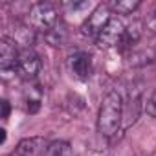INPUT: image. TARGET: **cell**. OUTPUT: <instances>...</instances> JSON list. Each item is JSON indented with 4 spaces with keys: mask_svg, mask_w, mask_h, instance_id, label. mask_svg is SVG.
Instances as JSON below:
<instances>
[{
    "mask_svg": "<svg viewBox=\"0 0 156 156\" xmlns=\"http://www.w3.org/2000/svg\"><path fill=\"white\" fill-rule=\"evenodd\" d=\"M123 114H125V98L119 90H110L99 107L98 114V130L101 136L110 138L114 136L123 123Z\"/></svg>",
    "mask_w": 156,
    "mask_h": 156,
    "instance_id": "6da1fadb",
    "label": "cell"
},
{
    "mask_svg": "<svg viewBox=\"0 0 156 156\" xmlns=\"http://www.w3.org/2000/svg\"><path fill=\"white\" fill-rule=\"evenodd\" d=\"M59 22L57 19V9L53 4L50 2H37L30 8L28 11V24L35 30V31H50L55 24Z\"/></svg>",
    "mask_w": 156,
    "mask_h": 156,
    "instance_id": "7a4b0ae2",
    "label": "cell"
},
{
    "mask_svg": "<svg viewBox=\"0 0 156 156\" xmlns=\"http://www.w3.org/2000/svg\"><path fill=\"white\" fill-rule=\"evenodd\" d=\"M110 19H112V15H110L108 4H99V6H96V9L85 19V22H83V26H81V35L87 37V39L98 41L99 33L103 31V28L108 24Z\"/></svg>",
    "mask_w": 156,
    "mask_h": 156,
    "instance_id": "3957f363",
    "label": "cell"
},
{
    "mask_svg": "<svg viewBox=\"0 0 156 156\" xmlns=\"http://www.w3.org/2000/svg\"><path fill=\"white\" fill-rule=\"evenodd\" d=\"M42 61L37 51L30 50H20L19 53V62H17V75L22 81H33L35 77L41 73Z\"/></svg>",
    "mask_w": 156,
    "mask_h": 156,
    "instance_id": "277c9868",
    "label": "cell"
},
{
    "mask_svg": "<svg viewBox=\"0 0 156 156\" xmlns=\"http://www.w3.org/2000/svg\"><path fill=\"white\" fill-rule=\"evenodd\" d=\"M125 114L123 118H127L125 121V129H129L130 125L136 123L140 112H141V105H143V87L141 83H132L127 88V99H125Z\"/></svg>",
    "mask_w": 156,
    "mask_h": 156,
    "instance_id": "5b68a950",
    "label": "cell"
},
{
    "mask_svg": "<svg viewBox=\"0 0 156 156\" xmlns=\"http://www.w3.org/2000/svg\"><path fill=\"white\" fill-rule=\"evenodd\" d=\"M125 31H127V26L123 24V20L118 19V17H112V19L108 20V24L103 28V31L99 33V37H98L96 42H98L101 48H114V46H119L121 41H123Z\"/></svg>",
    "mask_w": 156,
    "mask_h": 156,
    "instance_id": "8992f818",
    "label": "cell"
},
{
    "mask_svg": "<svg viewBox=\"0 0 156 156\" xmlns=\"http://www.w3.org/2000/svg\"><path fill=\"white\" fill-rule=\"evenodd\" d=\"M66 64H68L70 73L75 77V79H79V81H87L88 77L92 75V70H94L92 57L87 51H75V53H72L68 57Z\"/></svg>",
    "mask_w": 156,
    "mask_h": 156,
    "instance_id": "52a82bcc",
    "label": "cell"
},
{
    "mask_svg": "<svg viewBox=\"0 0 156 156\" xmlns=\"http://www.w3.org/2000/svg\"><path fill=\"white\" fill-rule=\"evenodd\" d=\"M19 53L20 50L17 48V44L11 39L2 37V41H0V72L4 75H8L9 72H17Z\"/></svg>",
    "mask_w": 156,
    "mask_h": 156,
    "instance_id": "ba28073f",
    "label": "cell"
},
{
    "mask_svg": "<svg viewBox=\"0 0 156 156\" xmlns=\"http://www.w3.org/2000/svg\"><path fill=\"white\" fill-rule=\"evenodd\" d=\"M48 147L46 140L41 136H33V138H24L17 143V147L11 151L9 156H42L44 149Z\"/></svg>",
    "mask_w": 156,
    "mask_h": 156,
    "instance_id": "9c48e42d",
    "label": "cell"
},
{
    "mask_svg": "<svg viewBox=\"0 0 156 156\" xmlns=\"http://www.w3.org/2000/svg\"><path fill=\"white\" fill-rule=\"evenodd\" d=\"M8 39H11L17 46H22V50H30L31 44L35 42V30L30 24H22V22H15L11 24V30L8 35H4Z\"/></svg>",
    "mask_w": 156,
    "mask_h": 156,
    "instance_id": "30bf717a",
    "label": "cell"
},
{
    "mask_svg": "<svg viewBox=\"0 0 156 156\" xmlns=\"http://www.w3.org/2000/svg\"><path fill=\"white\" fill-rule=\"evenodd\" d=\"M156 61V48L154 46H141L134 48L127 53V64L130 68H141Z\"/></svg>",
    "mask_w": 156,
    "mask_h": 156,
    "instance_id": "8fae6325",
    "label": "cell"
},
{
    "mask_svg": "<svg viewBox=\"0 0 156 156\" xmlns=\"http://www.w3.org/2000/svg\"><path fill=\"white\" fill-rule=\"evenodd\" d=\"M140 39H141V24L140 22H132L130 26H127V31L123 35V41H121V44L118 48L121 51L129 53L130 50L136 48V44L140 42Z\"/></svg>",
    "mask_w": 156,
    "mask_h": 156,
    "instance_id": "7c38bea8",
    "label": "cell"
},
{
    "mask_svg": "<svg viewBox=\"0 0 156 156\" xmlns=\"http://www.w3.org/2000/svg\"><path fill=\"white\" fill-rule=\"evenodd\" d=\"M44 39H46V42L51 44V46H62V44L68 41V26H66L62 20H59L50 31L44 33Z\"/></svg>",
    "mask_w": 156,
    "mask_h": 156,
    "instance_id": "4fadbf2b",
    "label": "cell"
},
{
    "mask_svg": "<svg viewBox=\"0 0 156 156\" xmlns=\"http://www.w3.org/2000/svg\"><path fill=\"white\" fill-rule=\"evenodd\" d=\"M24 103H26V110L30 114H35L41 108V103H42V92H41V88L39 87L26 88V92H24Z\"/></svg>",
    "mask_w": 156,
    "mask_h": 156,
    "instance_id": "5bb4252c",
    "label": "cell"
},
{
    "mask_svg": "<svg viewBox=\"0 0 156 156\" xmlns=\"http://www.w3.org/2000/svg\"><path fill=\"white\" fill-rule=\"evenodd\" d=\"M140 0H112L108 2V8L118 15H132L140 8Z\"/></svg>",
    "mask_w": 156,
    "mask_h": 156,
    "instance_id": "9a60e30c",
    "label": "cell"
},
{
    "mask_svg": "<svg viewBox=\"0 0 156 156\" xmlns=\"http://www.w3.org/2000/svg\"><path fill=\"white\" fill-rule=\"evenodd\" d=\"M70 154H72V147L68 141H62V140L48 143V147L42 152V156H70Z\"/></svg>",
    "mask_w": 156,
    "mask_h": 156,
    "instance_id": "2e32d148",
    "label": "cell"
},
{
    "mask_svg": "<svg viewBox=\"0 0 156 156\" xmlns=\"http://www.w3.org/2000/svg\"><path fill=\"white\" fill-rule=\"evenodd\" d=\"M143 108H145V112H147L151 118H156V90L147 98V101H145Z\"/></svg>",
    "mask_w": 156,
    "mask_h": 156,
    "instance_id": "e0dca14e",
    "label": "cell"
},
{
    "mask_svg": "<svg viewBox=\"0 0 156 156\" xmlns=\"http://www.w3.org/2000/svg\"><path fill=\"white\" fill-rule=\"evenodd\" d=\"M145 28L156 35V4L152 6V9L149 11V15L145 17Z\"/></svg>",
    "mask_w": 156,
    "mask_h": 156,
    "instance_id": "ac0fdd59",
    "label": "cell"
},
{
    "mask_svg": "<svg viewBox=\"0 0 156 156\" xmlns=\"http://www.w3.org/2000/svg\"><path fill=\"white\" fill-rule=\"evenodd\" d=\"M0 107H2V119H8L9 118V110H11V105L8 99H2L0 101Z\"/></svg>",
    "mask_w": 156,
    "mask_h": 156,
    "instance_id": "d6986e66",
    "label": "cell"
},
{
    "mask_svg": "<svg viewBox=\"0 0 156 156\" xmlns=\"http://www.w3.org/2000/svg\"><path fill=\"white\" fill-rule=\"evenodd\" d=\"M0 141H6V129H0Z\"/></svg>",
    "mask_w": 156,
    "mask_h": 156,
    "instance_id": "ffe728a7",
    "label": "cell"
}]
</instances>
